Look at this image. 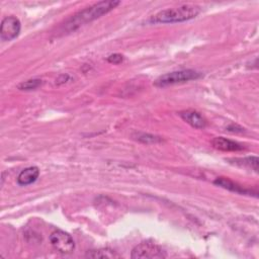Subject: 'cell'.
Instances as JSON below:
<instances>
[{
  "label": "cell",
  "mask_w": 259,
  "mask_h": 259,
  "mask_svg": "<svg viewBox=\"0 0 259 259\" xmlns=\"http://www.w3.org/2000/svg\"><path fill=\"white\" fill-rule=\"evenodd\" d=\"M87 258H120V255L109 248H101L98 250L88 251L85 255Z\"/></svg>",
  "instance_id": "cell-11"
},
{
  "label": "cell",
  "mask_w": 259,
  "mask_h": 259,
  "mask_svg": "<svg viewBox=\"0 0 259 259\" xmlns=\"http://www.w3.org/2000/svg\"><path fill=\"white\" fill-rule=\"evenodd\" d=\"M237 161H240L242 165H246L250 168H252L255 171H258V158L256 156L247 157L244 159H236Z\"/></svg>",
  "instance_id": "cell-13"
},
{
  "label": "cell",
  "mask_w": 259,
  "mask_h": 259,
  "mask_svg": "<svg viewBox=\"0 0 259 259\" xmlns=\"http://www.w3.org/2000/svg\"><path fill=\"white\" fill-rule=\"evenodd\" d=\"M122 60H123V56L120 54H112L107 58V61L111 64H119L122 62Z\"/></svg>",
  "instance_id": "cell-15"
},
{
  "label": "cell",
  "mask_w": 259,
  "mask_h": 259,
  "mask_svg": "<svg viewBox=\"0 0 259 259\" xmlns=\"http://www.w3.org/2000/svg\"><path fill=\"white\" fill-rule=\"evenodd\" d=\"M120 2L116 0H108V1H100L97 2L87 8H84L77 13H75L72 17H70L63 25V32H71L88 22H91L102 15L108 13L112 9H114Z\"/></svg>",
  "instance_id": "cell-1"
},
{
  "label": "cell",
  "mask_w": 259,
  "mask_h": 259,
  "mask_svg": "<svg viewBox=\"0 0 259 259\" xmlns=\"http://www.w3.org/2000/svg\"><path fill=\"white\" fill-rule=\"evenodd\" d=\"M213 183L218 186H221L225 189H228L230 191H233V192H237V193H242V194H248L250 193L251 191L244 188L243 186L239 185L238 183L230 180L229 178H226V177H218Z\"/></svg>",
  "instance_id": "cell-10"
},
{
  "label": "cell",
  "mask_w": 259,
  "mask_h": 259,
  "mask_svg": "<svg viewBox=\"0 0 259 259\" xmlns=\"http://www.w3.org/2000/svg\"><path fill=\"white\" fill-rule=\"evenodd\" d=\"M41 84H42V81L40 79H29L19 83L17 85V88L19 90H33L39 87Z\"/></svg>",
  "instance_id": "cell-12"
},
{
  "label": "cell",
  "mask_w": 259,
  "mask_h": 259,
  "mask_svg": "<svg viewBox=\"0 0 259 259\" xmlns=\"http://www.w3.org/2000/svg\"><path fill=\"white\" fill-rule=\"evenodd\" d=\"M137 140H139L140 142H143L145 144H149V143H157V142H161L162 139L160 137H156L153 135H149V134H137Z\"/></svg>",
  "instance_id": "cell-14"
},
{
  "label": "cell",
  "mask_w": 259,
  "mask_h": 259,
  "mask_svg": "<svg viewBox=\"0 0 259 259\" xmlns=\"http://www.w3.org/2000/svg\"><path fill=\"white\" fill-rule=\"evenodd\" d=\"M39 175V169L36 166H30L23 169L17 176V183L19 185H29L33 183Z\"/></svg>",
  "instance_id": "cell-9"
},
{
  "label": "cell",
  "mask_w": 259,
  "mask_h": 259,
  "mask_svg": "<svg viewBox=\"0 0 259 259\" xmlns=\"http://www.w3.org/2000/svg\"><path fill=\"white\" fill-rule=\"evenodd\" d=\"M50 242L54 249L62 254H70L75 249V242L71 235L62 230L52 232L50 235Z\"/></svg>",
  "instance_id": "cell-4"
},
{
  "label": "cell",
  "mask_w": 259,
  "mask_h": 259,
  "mask_svg": "<svg viewBox=\"0 0 259 259\" xmlns=\"http://www.w3.org/2000/svg\"><path fill=\"white\" fill-rule=\"evenodd\" d=\"M201 9L195 4H183L178 7L168 8L153 15L149 21L151 23H176L184 22L195 18Z\"/></svg>",
  "instance_id": "cell-2"
},
{
  "label": "cell",
  "mask_w": 259,
  "mask_h": 259,
  "mask_svg": "<svg viewBox=\"0 0 259 259\" xmlns=\"http://www.w3.org/2000/svg\"><path fill=\"white\" fill-rule=\"evenodd\" d=\"M200 77H201V73L191 69L173 71L158 77L155 80L154 85L157 87H166L169 85L180 84V83H185L191 80H196Z\"/></svg>",
  "instance_id": "cell-3"
},
{
  "label": "cell",
  "mask_w": 259,
  "mask_h": 259,
  "mask_svg": "<svg viewBox=\"0 0 259 259\" xmlns=\"http://www.w3.org/2000/svg\"><path fill=\"white\" fill-rule=\"evenodd\" d=\"M180 117L195 128H203L206 125L205 118L195 110H184L179 112Z\"/></svg>",
  "instance_id": "cell-8"
},
{
  "label": "cell",
  "mask_w": 259,
  "mask_h": 259,
  "mask_svg": "<svg viewBox=\"0 0 259 259\" xmlns=\"http://www.w3.org/2000/svg\"><path fill=\"white\" fill-rule=\"evenodd\" d=\"M21 29L20 21L17 17L11 15L5 17L0 26V36L3 40H12L18 36Z\"/></svg>",
  "instance_id": "cell-6"
},
{
  "label": "cell",
  "mask_w": 259,
  "mask_h": 259,
  "mask_svg": "<svg viewBox=\"0 0 259 259\" xmlns=\"http://www.w3.org/2000/svg\"><path fill=\"white\" fill-rule=\"evenodd\" d=\"M131 257L134 259H162L166 257V253L153 243H141L132 250Z\"/></svg>",
  "instance_id": "cell-5"
},
{
  "label": "cell",
  "mask_w": 259,
  "mask_h": 259,
  "mask_svg": "<svg viewBox=\"0 0 259 259\" xmlns=\"http://www.w3.org/2000/svg\"><path fill=\"white\" fill-rule=\"evenodd\" d=\"M211 145L213 148L221 150V151H225V152H238V151H242L244 149L243 145L223 138V137H215L211 140Z\"/></svg>",
  "instance_id": "cell-7"
}]
</instances>
